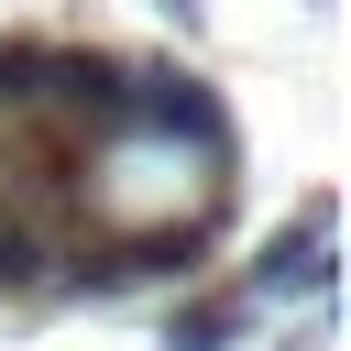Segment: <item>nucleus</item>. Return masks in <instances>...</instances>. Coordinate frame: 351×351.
<instances>
[{
	"label": "nucleus",
	"instance_id": "nucleus-5",
	"mask_svg": "<svg viewBox=\"0 0 351 351\" xmlns=\"http://www.w3.org/2000/svg\"><path fill=\"white\" fill-rule=\"evenodd\" d=\"M33 274H44V241L22 219H0V285H33Z\"/></svg>",
	"mask_w": 351,
	"mask_h": 351
},
{
	"label": "nucleus",
	"instance_id": "nucleus-3",
	"mask_svg": "<svg viewBox=\"0 0 351 351\" xmlns=\"http://www.w3.org/2000/svg\"><path fill=\"white\" fill-rule=\"evenodd\" d=\"M252 285H263V296H329V197H307V208L252 252Z\"/></svg>",
	"mask_w": 351,
	"mask_h": 351
},
{
	"label": "nucleus",
	"instance_id": "nucleus-1",
	"mask_svg": "<svg viewBox=\"0 0 351 351\" xmlns=\"http://www.w3.org/2000/svg\"><path fill=\"white\" fill-rule=\"evenodd\" d=\"M121 132H165L186 143L197 165H230V110L197 66H132V99H121Z\"/></svg>",
	"mask_w": 351,
	"mask_h": 351
},
{
	"label": "nucleus",
	"instance_id": "nucleus-6",
	"mask_svg": "<svg viewBox=\"0 0 351 351\" xmlns=\"http://www.w3.org/2000/svg\"><path fill=\"white\" fill-rule=\"evenodd\" d=\"M154 11H176V22H197V0H154Z\"/></svg>",
	"mask_w": 351,
	"mask_h": 351
},
{
	"label": "nucleus",
	"instance_id": "nucleus-2",
	"mask_svg": "<svg viewBox=\"0 0 351 351\" xmlns=\"http://www.w3.org/2000/svg\"><path fill=\"white\" fill-rule=\"evenodd\" d=\"M121 99H132V55H110V44L44 55V110H66L77 132H121Z\"/></svg>",
	"mask_w": 351,
	"mask_h": 351
},
{
	"label": "nucleus",
	"instance_id": "nucleus-4",
	"mask_svg": "<svg viewBox=\"0 0 351 351\" xmlns=\"http://www.w3.org/2000/svg\"><path fill=\"white\" fill-rule=\"evenodd\" d=\"M241 340V296H186L165 307V351H230Z\"/></svg>",
	"mask_w": 351,
	"mask_h": 351
}]
</instances>
